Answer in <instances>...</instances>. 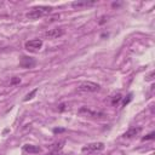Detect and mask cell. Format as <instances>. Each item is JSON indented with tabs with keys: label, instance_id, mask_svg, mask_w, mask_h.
<instances>
[{
	"label": "cell",
	"instance_id": "obj_1",
	"mask_svg": "<svg viewBox=\"0 0 155 155\" xmlns=\"http://www.w3.org/2000/svg\"><path fill=\"white\" fill-rule=\"evenodd\" d=\"M52 7L51 6H35V7H33L29 12H27V18H29V19H39V18H41V17H45V16H47L48 13H51L52 12Z\"/></svg>",
	"mask_w": 155,
	"mask_h": 155
},
{
	"label": "cell",
	"instance_id": "obj_2",
	"mask_svg": "<svg viewBox=\"0 0 155 155\" xmlns=\"http://www.w3.org/2000/svg\"><path fill=\"white\" fill-rule=\"evenodd\" d=\"M99 88H101V86L92 81H84L78 86L79 92H97V91H99Z\"/></svg>",
	"mask_w": 155,
	"mask_h": 155
},
{
	"label": "cell",
	"instance_id": "obj_3",
	"mask_svg": "<svg viewBox=\"0 0 155 155\" xmlns=\"http://www.w3.org/2000/svg\"><path fill=\"white\" fill-rule=\"evenodd\" d=\"M42 45H44V42H42L41 39H33V40L27 41L24 44V47L29 52H38L42 47Z\"/></svg>",
	"mask_w": 155,
	"mask_h": 155
},
{
	"label": "cell",
	"instance_id": "obj_4",
	"mask_svg": "<svg viewBox=\"0 0 155 155\" xmlns=\"http://www.w3.org/2000/svg\"><path fill=\"white\" fill-rule=\"evenodd\" d=\"M104 149V143L102 142H96V143H88L81 148L82 153H94V151H101Z\"/></svg>",
	"mask_w": 155,
	"mask_h": 155
},
{
	"label": "cell",
	"instance_id": "obj_5",
	"mask_svg": "<svg viewBox=\"0 0 155 155\" xmlns=\"http://www.w3.org/2000/svg\"><path fill=\"white\" fill-rule=\"evenodd\" d=\"M79 114H86L87 116H91V117H96V119H101L104 116V113L102 111H96V110H92L87 107H81L79 109Z\"/></svg>",
	"mask_w": 155,
	"mask_h": 155
},
{
	"label": "cell",
	"instance_id": "obj_6",
	"mask_svg": "<svg viewBox=\"0 0 155 155\" xmlns=\"http://www.w3.org/2000/svg\"><path fill=\"white\" fill-rule=\"evenodd\" d=\"M62 35H64V29L63 28H53V29H50L45 33V36L48 38V39H58Z\"/></svg>",
	"mask_w": 155,
	"mask_h": 155
},
{
	"label": "cell",
	"instance_id": "obj_7",
	"mask_svg": "<svg viewBox=\"0 0 155 155\" xmlns=\"http://www.w3.org/2000/svg\"><path fill=\"white\" fill-rule=\"evenodd\" d=\"M36 64V61L31 57H27V56H23L21 58V62H19V65L22 68H25V69H30V68H34Z\"/></svg>",
	"mask_w": 155,
	"mask_h": 155
},
{
	"label": "cell",
	"instance_id": "obj_8",
	"mask_svg": "<svg viewBox=\"0 0 155 155\" xmlns=\"http://www.w3.org/2000/svg\"><path fill=\"white\" fill-rule=\"evenodd\" d=\"M96 1H87V0H82V1H74L71 2V7L74 8H82V7H88L94 5Z\"/></svg>",
	"mask_w": 155,
	"mask_h": 155
},
{
	"label": "cell",
	"instance_id": "obj_9",
	"mask_svg": "<svg viewBox=\"0 0 155 155\" xmlns=\"http://www.w3.org/2000/svg\"><path fill=\"white\" fill-rule=\"evenodd\" d=\"M140 131H142V127H132V128L127 130V131L122 134V137H124V138H133V137H136L137 134H139Z\"/></svg>",
	"mask_w": 155,
	"mask_h": 155
},
{
	"label": "cell",
	"instance_id": "obj_10",
	"mask_svg": "<svg viewBox=\"0 0 155 155\" xmlns=\"http://www.w3.org/2000/svg\"><path fill=\"white\" fill-rule=\"evenodd\" d=\"M23 150H24L25 153H29V154H36V153H40V151H41V148L38 147V145L25 144V145H23Z\"/></svg>",
	"mask_w": 155,
	"mask_h": 155
},
{
	"label": "cell",
	"instance_id": "obj_11",
	"mask_svg": "<svg viewBox=\"0 0 155 155\" xmlns=\"http://www.w3.org/2000/svg\"><path fill=\"white\" fill-rule=\"evenodd\" d=\"M64 144H65V140H64V139L58 140V142H56V143H53V144L51 145V149H52V150H56V151H61V150L63 149Z\"/></svg>",
	"mask_w": 155,
	"mask_h": 155
},
{
	"label": "cell",
	"instance_id": "obj_12",
	"mask_svg": "<svg viewBox=\"0 0 155 155\" xmlns=\"http://www.w3.org/2000/svg\"><path fill=\"white\" fill-rule=\"evenodd\" d=\"M121 98H122V96H121L120 93L114 94V96H113V98H111V104H113V105H116V104L121 101Z\"/></svg>",
	"mask_w": 155,
	"mask_h": 155
},
{
	"label": "cell",
	"instance_id": "obj_13",
	"mask_svg": "<svg viewBox=\"0 0 155 155\" xmlns=\"http://www.w3.org/2000/svg\"><path fill=\"white\" fill-rule=\"evenodd\" d=\"M36 92H38V88H35V90H33V91H31L30 93H28V94L25 96V98H24V101H25V102H27V101H30V99L33 98V96H34V94H35Z\"/></svg>",
	"mask_w": 155,
	"mask_h": 155
},
{
	"label": "cell",
	"instance_id": "obj_14",
	"mask_svg": "<svg viewBox=\"0 0 155 155\" xmlns=\"http://www.w3.org/2000/svg\"><path fill=\"white\" fill-rule=\"evenodd\" d=\"M132 99V93H128V96H127V98H125L124 99V102H122V107H126L128 103H130V101Z\"/></svg>",
	"mask_w": 155,
	"mask_h": 155
},
{
	"label": "cell",
	"instance_id": "obj_15",
	"mask_svg": "<svg viewBox=\"0 0 155 155\" xmlns=\"http://www.w3.org/2000/svg\"><path fill=\"white\" fill-rule=\"evenodd\" d=\"M154 137H155V132H150L149 134H147L145 137H143V138H142V140H149V139H154Z\"/></svg>",
	"mask_w": 155,
	"mask_h": 155
},
{
	"label": "cell",
	"instance_id": "obj_16",
	"mask_svg": "<svg viewBox=\"0 0 155 155\" xmlns=\"http://www.w3.org/2000/svg\"><path fill=\"white\" fill-rule=\"evenodd\" d=\"M19 82H21V79H19V78H13V79H11V81H10L11 85H16V84H19Z\"/></svg>",
	"mask_w": 155,
	"mask_h": 155
},
{
	"label": "cell",
	"instance_id": "obj_17",
	"mask_svg": "<svg viewBox=\"0 0 155 155\" xmlns=\"http://www.w3.org/2000/svg\"><path fill=\"white\" fill-rule=\"evenodd\" d=\"M153 76H154V71H150V74L145 76V81H151L153 80Z\"/></svg>",
	"mask_w": 155,
	"mask_h": 155
},
{
	"label": "cell",
	"instance_id": "obj_18",
	"mask_svg": "<svg viewBox=\"0 0 155 155\" xmlns=\"http://www.w3.org/2000/svg\"><path fill=\"white\" fill-rule=\"evenodd\" d=\"M45 155H62V153L61 151H56V150H51L50 153H47Z\"/></svg>",
	"mask_w": 155,
	"mask_h": 155
},
{
	"label": "cell",
	"instance_id": "obj_19",
	"mask_svg": "<svg viewBox=\"0 0 155 155\" xmlns=\"http://www.w3.org/2000/svg\"><path fill=\"white\" fill-rule=\"evenodd\" d=\"M65 130L64 128H53V133L54 134H57V133H62V132H64Z\"/></svg>",
	"mask_w": 155,
	"mask_h": 155
},
{
	"label": "cell",
	"instance_id": "obj_20",
	"mask_svg": "<svg viewBox=\"0 0 155 155\" xmlns=\"http://www.w3.org/2000/svg\"><path fill=\"white\" fill-rule=\"evenodd\" d=\"M65 109H67V108H65V104H61L58 110H59V111H63V110H65Z\"/></svg>",
	"mask_w": 155,
	"mask_h": 155
}]
</instances>
